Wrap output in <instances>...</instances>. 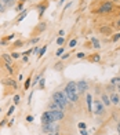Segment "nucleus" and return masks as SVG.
<instances>
[{"mask_svg": "<svg viewBox=\"0 0 120 135\" xmlns=\"http://www.w3.org/2000/svg\"><path fill=\"white\" fill-rule=\"evenodd\" d=\"M65 95L68 97L69 102H77L79 101V94L76 91V81H69L64 88Z\"/></svg>", "mask_w": 120, "mask_h": 135, "instance_id": "f257e3e1", "label": "nucleus"}, {"mask_svg": "<svg viewBox=\"0 0 120 135\" xmlns=\"http://www.w3.org/2000/svg\"><path fill=\"white\" fill-rule=\"evenodd\" d=\"M52 101H55L62 109H65L69 105V99H68V97L65 95L64 91H57V93H54L52 94Z\"/></svg>", "mask_w": 120, "mask_h": 135, "instance_id": "f03ea898", "label": "nucleus"}, {"mask_svg": "<svg viewBox=\"0 0 120 135\" xmlns=\"http://www.w3.org/2000/svg\"><path fill=\"white\" fill-rule=\"evenodd\" d=\"M41 130L46 134H51V132H59V126L57 121L49 123V124H41Z\"/></svg>", "mask_w": 120, "mask_h": 135, "instance_id": "7ed1b4c3", "label": "nucleus"}, {"mask_svg": "<svg viewBox=\"0 0 120 135\" xmlns=\"http://www.w3.org/2000/svg\"><path fill=\"white\" fill-rule=\"evenodd\" d=\"M87 90H88V83L86 80H79L76 83V91H77V94H84L87 93Z\"/></svg>", "mask_w": 120, "mask_h": 135, "instance_id": "20e7f679", "label": "nucleus"}, {"mask_svg": "<svg viewBox=\"0 0 120 135\" xmlns=\"http://www.w3.org/2000/svg\"><path fill=\"white\" fill-rule=\"evenodd\" d=\"M50 114H51L52 121H59V120H62L65 117L64 110H50Z\"/></svg>", "mask_w": 120, "mask_h": 135, "instance_id": "39448f33", "label": "nucleus"}, {"mask_svg": "<svg viewBox=\"0 0 120 135\" xmlns=\"http://www.w3.org/2000/svg\"><path fill=\"white\" fill-rule=\"evenodd\" d=\"M94 113L95 114H102L104 113V103L98 101H94Z\"/></svg>", "mask_w": 120, "mask_h": 135, "instance_id": "423d86ee", "label": "nucleus"}, {"mask_svg": "<svg viewBox=\"0 0 120 135\" xmlns=\"http://www.w3.org/2000/svg\"><path fill=\"white\" fill-rule=\"evenodd\" d=\"M111 11H112V3L106 2V3H104V4L99 7L98 13H101V14H106V13H111Z\"/></svg>", "mask_w": 120, "mask_h": 135, "instance_id": "0eeeda50", "label": "nucleus"}, {"mask_svg": "<svg viewBox=\"0 0 120 135\" xmlns=\"http://www.w3.org/2000/svg\"><path fill=\"white\" fill-rule=\"evenodd\" d=\"M49 123H52V119H51L50 110H47V112L41 114V124H49Z\"/></svg>", "mask_w": 120, "mask_h": 135, "instance_id": "6e6552de", "label": "nucleus"}, {"mask_svg": "<svg viewBox=\"0 0 120 135\" xmlns=\"http://www.w3.org/2000/svg\"><path fill=\"white\" fill-rule=\"evenodd\" d=\"M3 84H4V85H8V87H13L14 90H17V81L14 80V79H11V77L4 79V80H3Z\"/></svg>", "mask_w": 120, "mask_h": 135, "instance_id": "1a4fd4ad", "label": "nucleus"}, {"mask_svg": "<svg viewBox=\"0 0 120 135\" xmlns=\"http://www.w3.org/2000/svg\"><path fill=\"white\" fill-rule=\"evenodd\" d=\"M49 110H64V109L59 106L55 101H52V99H51V102L49 103Z\"/></svg>", "mask_w": 120, "mask_h": 135, "instance_id": "9d476101", "label": "nucleus"}, {"mask_svg": "<svg viewBox=\"0 0 120 135\" xmlns=\"http://www.w3.org/2000/svg\"><path fill=\"white\" fill-rule=\"evenodd\" d=\"M109 99H111V103H113V105H119V102H120V98H119V95L117 94H111V97H109Z\"/></svg>", "mask_w": 120, "mask_h": 135, "instance_id": "9b49d317", "label": "nucleus"}, {"mask_svg": "<svg viewBox=\"0 0 120 135\" xmlns=\"http://www.w3.org/2000/svg\"><path fill=\"white\" fill-rule=\"evenodd\" d=\"M101 99H102L104 106H109L111 105V99H109V95H108V94H102V95H101Z\"/></svg>", "mask_w": 120, "mask_h": 135, "instance_id": "f8f14e48", "label": "nucleus"}, {"mask_svg": "<svg viewBox=\"0 0 120 135\" xmlns=\"http://www.w3.org/2000/svg\"><path fill=\"white\" fill-rule=\"evenodd\" d=\"M2 58L4 59V62L6 64H10V65H13V57H11V54H3L2 55Z\"/></svg>", "mask_w": 120, "mask_h": 135, "instance_id": "ddd939ff", "label": "nucleus"}, {"mask_svg": "<svg viewBox=\"0 0 120 135\" xmlns=\"http://www.w3.org/2000/svg\"><path fill=\"white\" fill-rule=\"evenodd\" d=\"M91 44H93L94 48H97V50H99V48H101V43H99V40L97 37H91Z\"/></svg>", "mask_w": 120, "mask_h": 135, "instance_id": "4468645a", "label": "nucleus"}, {"mask_svg": "<svg viewBox=\"0 0 120 135\" xmlns=\"http://www.w3.org/2000/svg\"><path fill=\"white\" fill-rule=\"evenodd\" d=\"M115 90H116V85H113L112 83L106 85V91H108L109 94H113V93H115Z\"/></svg>", "mask_w": 120, "mask_h": 135, "instance_id": "2eb2a0df", "label": "nucleus"}, {"mask_svg": "<svg viewBox=\"0 0 120 135\" xmlns=\"http://www.w3.org/2000/svg\"><path fill=\"white\" fill-rule=\"evenodd\" d=\"M86 101H87V108H88V112H90V110H91V95H90V94H87L86 95Z\"/></svg>", "mask_w": 120, "mask_h": 135, "instance_id": "dca6fc26", "label": "nucleus"}, {"mask_svg": "<svg viewBox=\"0 0 120 135\" xmlns=\"http://www.w3.org/2000/svg\"><path fill=\"white\" fill-rule=\"evenodd\" d=\"M31 79H32V77H28L26 80H25V85H23V88H25V90H29V87H31V84H32Z\"/></svg>", "mask_w": 120, "mask_h": 135, "instance_id": "f3484780", "label": "nucleus"}, {"mask_svg": "<svg viewBox=\"0 0 120 135\" xmlns=\"http://www.w3.org/2000/svg\"><path fill=\"white\" fill-rule=\"evenodd\" d=\"M46 51H47V46H43V47L40 48V51H39V54H37V57H39V58H40V57H43Z\"/></svg>", "mask_w": 120, "mask_h": 135, "instance_id": "a211bd4d", "label": "nucleus"}, {"mask_svg": "<svg viewBox=\"0 0 120 135\" xmlns=\"http://www.w3.org/2000/svg\"><path fill=\"white\" fill-rule=\"evenodd\" d=\"M76 44H77V39H72V40L69 41V46H68V47L73 48V47H76Z\"/></svg>", "mask_w": 120, "mask_h": 135, "instance_id": "6ab92c4d", "label": "nucleus"}, {"mask_svg": "<svg viewBox=\"0 0 120 135\" xmlns=\"http://www.w3.org/2000/svg\"><path fill=\"white\" fill-rule=\"evenodd\" d=\"M47 28V25H46V22H40V25L37 26V30L39 32H41V30H44Z\"/></svg>", "mask_w": 120, "mask_h": 135, "instance_id": "aec40b11", "label": "nucleus"}, {"mask_svg": "<svg viewBox=\"0 0 120 135\" xmlns=\"http://www.w3.org/2000/svg\"><path fill=\"white\" fill-rule=\"evenodd\" d=\"M62 68H64V66H62V62H58V64L54 65V69L58 70V72H59V70H62Z\"/></svg>", "mask_w": 120, "mask_h": 135, "instance_id": "412c9836", "label": "nucleus"}, {"mask_svg": "<svg viewBox=\"0 0 120 135\" xmlns=\"http://www.w3.org/2000/svg\"><path fill=\"white\" fill-rule=\"evenodd\" d=\"M6 69H7V72H8V73H11V75H13V72H14V69H13V65L6 64Z\"/></svg>", "mask_w": 120, "mask_h": 135, "instance_id": "4be33fe9", "label": "nucleus"}, {"mask_svg": "<svg viewBox=\"0 0 120 135\" xmlns=\"http://www.w3.org/2000/svg\"><path fill=\"white\" fill-rule=\"evenodd\" d=\"M91 61H93V62H99V61H101V57H99L98 54H95V55H93Z\"/></svg>", "mask_w": 120, "mask_h": 135, "instance_id": "5701e85b", "label": "nucleus"}, {"mask_svg": "<svg viewBox=\"0 0 120 135\" xmlns=\"http://www.w3.org/2000/svg\"><path fill=\"white\" fill-rule=\"evenodd\" d=\"M14 110H15V105H11L10 108H8V112H7V116H11L14 113Z\"/></svg>", "mask_w": 120, "mask_h": 135, "instance_id": "b1692460", "label": "nucleus"}, {"mask_svg": "<svg viewBox=\"0 0 120 135\" xmlns=\"http://www.w3.org/2000/svg\"><path fill=\"white\" fill-rule=\"evenodd\" d=\"M44 10H46V4H41L40 7H39V11H40V13H39V15H40V17L43 15V13H44Z\"/></svg>", "mask_w": 120, "mask_h": 135, "instance_id": "393cba45", "label": "nucleus"}, {"mask_svg": "<svg viewBox=\"0 0 120 135\" xmlns=\"http://www.w3.org/2000/svg\"><path fill=\"white\" fill-rule=\"evenodd\" d=\"M25 17H26V11H22V14H21L20 17H18V20H17V21H18V22H21Z\"/></svg>", "mask_w": 120, "mask_h": 135, "instance_id": "a878e982", "label": "nucleus"}, {"mask_svg": "<svg viewBox=\"0 0 120 135\" xmlns=\"http://www.w3.org/2000/svg\"><path fill=\"white\" fill-rule=\"evenodd\" d=\"M120 39V32H117V33H115L113 35V37H112V41H117Z\"/></svg>", "mask_w": 120, "mask_h": 135, "instance_id": "bb28decb", "label": "nucleus"}, {"mask_svg": "<svg viewBox=\"0 0 120 135\" xmlns=\"http://www.w3.org/2000/svg\"><path fill=\"white\" fill-rule=\"evenodd\" d=\"M41 77H43V75H39V76H36V77H35V80H33V85H36V84H37V83H39V80H40Z\"/></svg>", "mask_w": 120, "mask_h": 135, "instance_id": "cd10ccee", "label": "nucleus"}, {"mask_svg": "<svg viewBox=\"0 0 120 135\" xmlns=\"http://www.w3.org/2000/svg\"><path fill=\"white\" fill-rule=\"evenodd\" d=\"M39 83H40V88H44V85H46V80H44L43 77H41L40 80H39Z\"/></svg>", "mask_w": 120, "mask_h": 135, "instance_id": "c85d7f7f", "label": "nucleus"}, {"mask_svg": "<svg viewBox=\"0 0 120 135\" xmlns=\"http://www.w3.org/2000/svg\"><path fill=\"white\" fill-rule=\"evenodd\" d=\"M11 57H13V59H18V58L21 57V55L18 54V52H11Z\"/></svg>", "mask_w": 120, "mask_h": 135, "instance_id": "c756f323", "label": "nucleus"}, {"mask_svg": "<svg viewBox=\"0 0 120 135\" xmlns=\"http://www.w3.org/2000/svg\"><path fill=\"white\" fill-rule=\"evenodd\" d=\"M11 2H14V0H2L0 3H3V4H6V6H10Z\"/></svg>", "mask_w": 120, "mask_h": 135, "instance_id": "7c9ffc66", "label": "nucleus"}, {"mask_svg": "<svg viewBox=\"0 0 120 135\" xmlns=\"http://www.w3.org/2000/svg\"><path fill=\"white\" fill-rule=\"evenodd\" d=\"M14 103H20V95H14Z\"/></svg>", "mask_w": 120, "mask_h": 135, "instance_id": "2f4dec72", "label": "nucleus"}, {"mask_svg": "<svg viewBox=\"0 0 120 135\" xmlns=\"http://www.w3.org/2000/svg\"><path fill=\"white\" fill-rule=\"evenodd\" d=\"M69 58V54L68 52H65V54H62V57H61V59L62 61H65V59H68Z\"/></svg>", "mask_w": 120, "mask_h": 135, "instance_id": "473e14b6", "label": "nucleus"}, {"mask_svg": "<svg viewBox=\"0 0 120 135\" xmlns=\"http://www.w3.org/2000/svg\"><path fill=\"white\" fill-rule=\"evenodd\" d=\"M57 44H64V37H58L57 39Z\"/></svg>", "mask_w": 120, "mask_h": 135, "instance_id": "72a5a7b5", "label": "nucleus"}, {"mask_svg": "<svg viewBox=\"0 0 120 135\" xmlns=\"http://www.w3.org/2000/svg\"><path fill=\"white\" fill-rule=\"evenodd\" d=\"M79 127L80 130H86V123H79Z\"/></svg>", "mask_w": 120, "mask_h": 135, "instance_id": "f704fd0d", "label": "nucleus"}, {"mask_svg": "<svg viewBox=\"0 0 120 135\" xmlns=\"http://www.w3.org/2000/svg\"><path fill=\"white\" fill-rule=\"evenodd\" d=\"M62 54H64V48H59L57 51V57H59V55H62Z\"/></svg>", "mask_w": 120, "mask_h": 135, "instance_id": "c9c22d12", "label": "nucleus"}, {"mask_svg": "<svg viewBox=\"0 0 120 135\" xmlns=\"http://www.w3.org/2000/svg\"><path fill=\"white\" fill-rule=\"evenodd\" d=\"M26 121H28V123H32V121H33V116H28Z\"/></svg>", "mask_w": 120, "mask_h": 135, "instance_id": "e433bc0d", "label": "nucleus"}, {"mask_svg": "<svg viewBox=\"0 0 120 135\" xmlns=\"http://www.w3.org/2000/svg\"><path fill=\"white\" fill-rule=\"evenodd\" d=\"M77 58H79V59H83V58H84V54H83V52H79V54H77Z\"/></svg>", "mask_w": 120, "mask_h": 135, "instance_id": "4c0bfd02", "label": "nucleus"}, {"mask_svg": "<svg viewBox=\"0 0 120 135\" xmlns=\"http://www.w3.org/2000/svg\"><path fill=\"white\" fill-rule=\"evenodd\" d=\"M37 41H39V37H35V39H32V41H31V43H32V44H36Z\"/></svg>", "mask_w": 120, "mask_h": 135, "instance_id": "58836bf2", "label": "nucleus"}, {"mask_svg": "<svg viewBox=\"0 0 120 135\" xmlns=\"http://www.w3.org/2000/svg\"><path fill=\"white\" fill-rule=\"evenodd\" d=\"M0 13H4V6H3V3H0Z\"/></svg>", "mask_w": 120, "mask_h": 135, "instance_id": "ea45409f", "label": "nucleus"}, {"mask_svg": "<svg viewBox=\"0 0 120 135\" xmlns=\"http://www.w3.org/2000/svg\"><path fill=\"white\" fill-rule=\"evenodd\" d=\"M39 51H40V48H39V47H35V50H33V52H35V54H39Z\"/></svg>", "mask_w": 120, "mask_h": 135, "instance_id": "a19ab883", "label": "nucleus"}, {"mask_svg": "<svg viewBox=\"0 0 120 135\" xmlns=\"http://www.w3.org/2000/svg\"><path fill=\"white\" fill-rule=\"evenodd\" d=\"M80 134H81V135H88V132H87L86 130H81V131H80Z\"/></svg>", "mask_w": 120, "mask_h": 135, "instance_id": "79ce46f5", "label": "nucleus"}, {"mask_svg": "<svg viewBox=\"0 0 120 135\" xmlns=\"http://www.w3.org/2000/svg\"><path fill=\"white\" fill-rule=\"evenodd\" d=\"M22 7H23V2H22V3H20V4H18V8H17V10H21Z\"/></svg>", "mask_w": 120, "mask_h": 135, "instance_id": "37998d69", "label": "nucleus"}, {"mask_svg": "<svg viewBox=\"0 0 120 135\" xmlns=\"http://www.w3.org/2000/svg\"><path fill=\"white\" fill-rule=\"evenodd\" d=\"M18 80L22 81V80H23V76H22V75H20V76H18Z\"/></svg>", "mask_w": 120, "mask_h": 135, "instance_id": "c03bdc74", "label": "nucleus"}, {"mask_svg": "<svg viewBox=\"0 0 120 135\" xmlns=\"http://www.w3.org/2000/svg\"><path fill=\"white\" fill-rule=\"evenodd\" d=\"M6 123H7V120H3L2 123H0V127H2V126H4V124H6Z\"/></svg>", "mask_w": 120, "mask_h": 135, "instance_id": "a18cd8bd", "label": "nucleus"}, {"mask_svg": "<svg viewBox=\"0 0 120 135\" xmlns=\"http://www.w3.org/2000/svg\"><path fill=\"white\" fill-rule=\"evenodd\" d=\"M117 132H119V134H120V121H119V123H117Z\"/></svg>", "mask_w": 120, "mask_h": 135, "instance_id": "49530a36", "label": "nucleus"}, {"mask_svg": "<svg viewBox=\"0 0 120 135\" xmlns=\"http://www.w3.org/2000/svg\"><path fill=\"white\" fill-rule=\"evenodd\" d=\"M64 35H65V32H64V30H59V36H61V37H62Z\"/></svg>", "mask_w": 120, "mask_h": 135, "instance_id": "de8ad7c7", "label": "nucleus"}, {"mask_svg": "<svg viewBox=\"0 0 120 135\" xmlns=\"http://www.w3.org/2000/svg\"><path fill=\"white\" fill-rule=\"evenodd\" d=\"M14 39V35H11V36H8V37H7V40H13Z\"/></svg>", "mask_w": 120, "mask_h": 135, "instance_id": "09e8293b", "label": "nucleus"}, {"mask_svg": "<svg viewBox=\"0 0 120 135\" xmlns=\"http://www.w3.org/2000/svg\"><path fill=\"white\" fill-rule=\"evenodd\" d=\"M49 135H59V132H51V134H49Z\"/></svg>", "mask_w": 120, "mask_h": 135, "instance_id": "8fccbe9b", "label": "nucleus"}, {"mask_svg": "<svg viewBox=\"0 0 120 135\" xmlns=\"http://www.w3.org/2000/svg\"><path fill=\"white\" fill-rule=\"evenodd\" d=\"M117 26H119V28H120V20H119V21H117Z\"/></svg>", "mask_w": 120, "mask_h": 135, "instance_id": "3c124183", "label": "nucleus"}, {"mask_svg": "<svg viewBox=\"0 0 120 135\" xmlns=\"http://www.w3.org/2000/svg\"><path fill=\"white\" fill-rule=\"evenodd\" d=\"M117 90H119V94H120V88H117Z\"/></svg>", "mask_w": 120, "mask_h": 135, "instance_id": "603ef678", "label": "nucleus"}, {"mask_svg": "<svg viewBox=\"0 0 120 135\" xmlns=\"http://www.w3.org/2000/svg\"><path fill=\"white\" fill-rule=\"evenodd\" d=\"M0 113H2V108H0Z\"/></svg>", "mask_w": 120, "mask_h": 135, "instance_id": "864d4df0", "label": "nucleus"}, {"mask_svg": "<svg viewBox=\"0 0 120 135\" xmlns=\"http://www.w3.org/2000/svg\"><path fill=\"white\" fill-rule=\"evenodd\" d=\"M113 2H119V0H113Z\"/></svg>", "mask_w": 120, "mask_h": 135, "instance_id": "5fc2aeb1", "label": "nucleus"}, {"mask_svg": "<svg viewBox=\"0 0 120 135\" xmlns=\"http://www.w3.org/2000/svg\"><path fill=\"white\" fill-rule=\"evenodd\" d=\"M119 105H120V102H119Z\"/></svg>", "mask_w": 120, "mask_h": 135, "instance_id": "6e6d98bb", "label": "nucleus"}]
</instances>
